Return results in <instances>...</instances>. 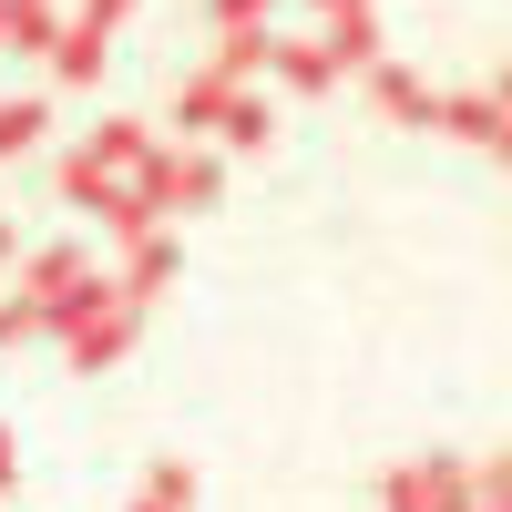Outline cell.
<instances>
[{
	"label": "cell",
	"instance_id": "1",
	"mask_svg": "<svg viewBox=\"0 0 512 512\" xmlns=\"http://www.w3.org/2000/svg\"><path fill=\"white\" fill-rule=\"evenodd\" d=\"M52 328H62L72 369H113V359H123V338H134V308H123V297H113V277H93V287H82L72 308L52 318Z\"/></svg>",
	"mask_w": 512,
	"mask_h": 512
},
{
	"label": "cell",
	"instance_id": "2",
	"mask_svg": "<svg viewBox=\"0 0 512 512\" xmlns=\"http://www.w3.org/2000/svg\"><path fill=\"white\" fill-rule=\"evenodd\" d=\"M134 195L154 205V226H164V216H185V205H216V154H144Z\"/></svg>",
	"mask_w": 512,
	"mask_h": 512
},
{
	"label": "cell",
	"instance_id": "3",
	"mask_svg": "<svg viewBox=\"0 0 512 512\" xmlns=\"http://www.w3.org/2000/svg\"><path fill=\"white\" fill-rule=\"evenodd\" d=\"M21 287H31V297H21V308H31L41 328H52V318L72 308V297H82V287H93V256H82V246H41V256H31V267H21Z\"/></svg>",
	"mask_w": 512,
	"mask_h": 512
},
{
	"label": "cell",
	"instance_id": "4",
	"mask_svg": "<svg viewBox=\"0 0 512 512\" xmlns=\"http://www.w3.org/2000/svg\"><path fill=\"white\" fill-rule=\"evenodd\" d=\"M267 62H277V31H267V21H246V31H216V52H205L195 72H205V82H226V93H246Z\"/></svg>",
	"mask_w": 512,
	"mask_h": 512
},
{
	"label": "cell",
	"instance_id": "5",
	"mask_svg": "<svg viewBox=\"0 0 512 512\" xmlns=\"http://www.w3.org/2000/svg\"><path fill=\"white\" fill-rule=\"evenodd\" d=\"M369 103L390 113V123H431V103H441V93H431V82H420L410 62H390V52H379V62H369Z\"/></svg>",
	"mask_w": 512,
	"mask_h": 512
},
{
	"label": "cell",
	"instance_id": "6",
	"mask_svg": "<svg viewBox=\"0 0 512 512\" xmlns=\"http://www.w3.org/2000/svg\"><path fill=\"white\" fill-rule=\"evenodd\" d=\"M431 123H441V134H461V144H482V154H502V93H441Z\"/></svg>",
	"mask_w": 512,
	"mask_h": 512
},
{
	"label": "cell",
	"instance_id": "7",
	"mask_svg": "<svg viewBox=\"0 0 512 512\" xmlns=\"http://www.w3.org/2000/svg\"><path fill=\"white\" fill-rule=\"evenodd\" d=\"M318 62H328V72H369V62H379V21H369V11H328Z\"/></svg>",
	"mask_w": 512,
	"mask_h": 512
},
{
	"label": "cell",
	"instance_id": "8",
	"mask_svg": "<svg viewBox=\"0 0 512 512\" xmlns=\"http://www.w3.org/2000/svg\"><path fill=\"white\" fill-rule=\"evenodd\" d=\"M103 52H113L103 31H82V21H62V31H52V52H41V62H52V82H103Z\"/></svg>",
	"mask_w": 512,
	"mask_h": 512
},
{
	"label": "cell",
	"instance_id": "9",
	"mask_svg": "<svg viewBox=\"0 0 512 512\" xmlns=\"http://www.w3.org/2000/svg\"><path fill=\"white\" fill-rule=\"evenodd\" d=\"M62 0H0V52H52Z\"/></svg>",
	"mask_w": 512,
	"mask_h": 512
},
{
	"label": "cell",
	"instance_id": "10",
	"mask_svg": "<svg viewBox=\"0 0 512 512\" xmlns=\"http://www.w3.org/2000/svg\"><path fill=\"white\" fill-rule=\"evenodd\" d=\"M164 277H175V246L144 236V246H134V267L113 277V297H123V308H144V297H164Z\"/></svg>",
	"mask_w": 512,
	"mask_h": 512
},
{
	"label": "cell",
	"instance_id": "11",
	"mask_svg": "<svg viewBox=\"0 0 512 512\" xmlns=\"http://www.w3.org/2000/svg\"><path fill=\"white\" fill-rule=\"evenodd\" d=\"M226 103H236V93H226V82H205V72H185V82H175V123H185V134H216Z\"/></svg>",
	"mask_w": 512,
	"mask_h": 512
},
{
	"label": "cell",
	"instance_id": "12",
	"mask_svg": "<svg viewBox=\"0 0 512 512\" xmlns=\"http://www.w3.org/2000/svg\"><path fill=\"white\" fill-rule=\"evenodd\" d=\"M267 72L287 82V93H328V82H338V72L318 62V41H277V62H267Z\"/></svg>",
	"mask_w": 512,
	"mask_h": 512
},
{
	"label": "cell",
	"instance_id": "13",
	"mask_svg": "<svg viewBox=\"0 0 512 512\" xmlns=\"http://www.w3.org/2000/svg\"><path fill=\"white\" fill-rule=\"evenodd\" d=\"M41 123H52V103H31V93H11V103H0V164H11V154H31V144H41Z\"/></svg>",
	"mask_w": 512,
	"mask_h": 512
},
{
	"label": "cell",
	"instance_id": "14",
	"mask_svg": "<svg viewBox=\"0 0 512 512\" xmlns=\"http://www.w3.org/2000/svg\"><path fill=\"white\" fill-rule=\"evenodd\" d=\"M216 134H226L236 154H256V144H267V134H277V113H267V103H256V93H236V103H226V123H216Z\"/></svg>",
	"mask_w": 512,
	"mask_h": 512
},
{
	"label": "cell",
	"instance_id": "15",
	"mask_svg": "<svg viewBox=\"0 0 512 512\" xmlns=\"http://www.w3.org/2000/svg\"><path fill=\"white\" fill-rule=\"evenodd\" d=\"M205 11H216V31H246V21H267L277 0H205Z\"/></svg>",
	"mask_w": 512,
	"mask_h": 512
},
{
	"label": "cell",
	"instance_id": "16",
	"mask_svg": "<svg viewBox=\"0 0 512 512\" xmlns=\"http://www.w3.org/2000/svg\"><path fill=\"white\" fill-rule=\"evenodd\" d=\"M123 11H134V0H82V11H72V21H82V31H103V41H113V21H123Z\"/></svg>",
	"mask_w": 512,
	"mask_h": 512
},
{
	"label": "cell",
	"instance_id": "17",
	"mask_svg": "<svg viewBox=\"0 0 512 512\" xmlns=\"http://www.w3.org/2000/svg\"><path fill=\"white\" fill-rule=\"evenodd\" d=\"M0 482H11V431H0Z\"/></svg>",
	"mask_w": 512,
	"mask_h": 512
},
{
	"label": "cell",
	"instance_id": "18",
	"mask_svg": "<svg viewBox=\"0 0 512 512\" xmlns=\"http://www.w3.org/2000/svg\"><path fill=\"white\" fill-rule=\"evenodd\" d=\"M318 11H359V0H318Z\"/></svg>",
	"mask_w": 512,
	"mask_h": 512
},
{
	"label": "cell",
	"instance_id": "19",
	"mask_svg": "<svg viewBox=\"0 0 512 512\" xmlns=\"http://www.w3.org/2000/svg\"><path fill=\"white\" fill-rule=\"evenodd\" d=\"M0 256H11V216H0Z\"/></svg>",
	"mask_w": 512,
	"mask_h": 512
}]
</instances>
